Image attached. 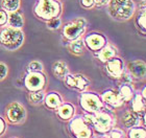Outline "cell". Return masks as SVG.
<instances>
[{
    "label": "cell",
    "instance_id": "ffe728a7",
    "mask_svg": "<svg viewBox=\"0 0 146 138\" xmlns=\"http://www.w3.org/2000/svg\"><path fill=\"white\" fill-rule=\"evenodd\" d=\"M61 103V99L58 97V95L52 93V94H49L46 98V105L50 108H55L58 107V105Z\"/></svg>",
    "mask_w": 146,
    "mask_h": 138
},
{
    "label": "cell",
    "instance_id": "8fae6325",
    "mask_svg": "<svg viewBox=\"0 0 146 138\" xmlns=\"http://www.w3.org/2000/svg\"><path fill=\"white\" fill-rule=\"evenodd\" d=\"M67 83L69 86L75 87L78 89L82 90L88 86V82L82 77V75H70L67 79Z\"/></svg>",
    "mask_w": 146,
    "mask_h": 138
},
{
    "label": "cell",
    "instance_id": "3957f363",
    "mask_svg": "<svg viewBox=\"0 0 146 138\" xmlns=\"http://www.w3.org/2000/svg\"><path fill=\"white\" fill-rule=\"evenodd\" d=\"M36 14L45 19L53 18L58 14V4L54 0H40Z\"/></svg>",
    "mask_w": 146,
    "mask_h": 138
},
{
    "label": "cell",
    "instance_id": "f1b7e54d",
    "mask_svg": "<svg viewBox=\"0 0 146 138\" xmlns=\"http://www.w3.org/2000/svg\"><path fill=\"white\" fill-rule=\"evenodd\" d=\"M6 73H7V68H6V66L3 64H0V80L4 79Z\"/></svg>",
    "mask_w": 146,
    "mask_h": 138
},
{
    "label": "cell",
    "instance_id": "9a60e30c",
    "mask_svg": "<svg viewBox=\"0 0 146 138\" xmlns=\"http://www.w3.org/2000/svg\"><path fill=\"white\" fill-rule=\"evenodd\" d=\"M68 72H69V70H68L67 65L63 62H56L53 64V73L55 77L63 79V77H67Z\"/></svg>",
    "mask_w": 146,
    "mask_h": 138
},
{
    "label": "cell",
    "instance_id": "277c9868",
    "mask_svg": "<svg viewBox=\"0 0 146 138\" xmlns=\"http://www.w3.org/2000/svg\"><path fill=\"white\" fill-rule=\"evenodd\" d=\"M82 106L85 110L97 112L101 109V101L95 94L87 93L82 96Z\"/></svg>",
    "mask_w": 146,
    "mask_h": 138
},
{
    "label": "cell",
    "instance_id": "4dcf8cb0",
    "mask_svg": "<svg viewBox=\"0 0 146 138\" xmlns=\"http://www.w3.org/2000/svg\"><path fill=\"white\" fill-rule=\"evenodd\" d=\"M6 21V15L3 12H0V24L5 23Z\"/></svg>",
    "mask_w": 146,
    "mask_h": 138
},
{
    "label": "cell",
    "instance_id": "7402d4cb",
    "mask_svg": "<svg viewBox=\"0 0 146 138\" xmlns=\"http://www.w3.org/2000/svg\"><path fill=\"white\" fill-rule=\"evenodd\" d=\"M70 48L72 52H74L76 55H80L84 51V42H82V40L73 41L70 45Z\"/></svg>",
    "mask_w": 146,
    "mask_h": 138
},
{
    "label": "cell",
    "instance_id": "8992f818",
    "mask_svg": "<svg viewBox=\"0 0 146 138\" xmlns=\"http://www.w3.org/2000/svg\"><path fill=\"white\" fill-rule=\"evenodd\" d=\"M84 27H85V22L82 20H77L71 24H68L64 28V34L68 39H71V40L76 39L84 31Z\"/></svg>",
    "mask_w": 146,
    "mask_h": 138
},
{
    "label": "cell",
    "instance_id": "d6986e66",
    "mask_svg": "<svg viewBox=\"0 0 146 138\" xmlns=\"http://www.w3.org/2000/svg\"><path fill=\"white\" fill-rule=\"evenodd\" d=\"M19 0H3L2 1V7L4 9L14 12L19 7Z\"/></svg>",
    "mask_w": 146,
    "mask_h": 138
},
{
    "label": "cell",
    "instance_id": "7c38bea8",
    "mask_svg": "<svg viewBox=\"0 0 146 138\" xmlns=\"http://www.w3.org/2000/svg\"><path fill=\"white\" fill-rule=\"evenodd\" d=\"M129 71L136 77H143L145 75V64L143 62H133L128 65Z\"/></svg>",
    "mask_w": 146,
    "mask_h": 138
},
{
    "label": "cell",
    "instance_id": "f546056e",
    "mask_svg": "<svg viewBox=\"0 0 146 138\" xmlns=\"http://www.w3.org/2000/svg\"><path fill=\"white\" fill-rule=\"evenodd\" d=\"M110 138H122L121 133L118 132V131H113V132L110 134Z\"/></svg>",
    "mask_w": 146,
    "mask_h": 138
},
{
    "label": "cell",
    "instance_id": "484cf974",
    "mask_svg": "<svg viewBox=\"0 0 146 138\" xmlns=\"http://www.w3.org/2000/svg\"><path fill=\"white\" fill-rule=\"evenodd\" d=\"M133 108H134L135 111L142 110V108H143V101H142V98H141L140 95H137V96H136L135 101L133 103Z\"/></svg>",
    "mask_w": 146,
    "mask_h": 138
},
{
    "label": "cell",
    "instance_id": "83f0119b",
    "mask_svg": "<svg viewBox=\"0 0 146 138\" xmlns=\"http://www.w3.org/2000/svg\"><path fill=\"white\" fill-rule=\"evenodd\" d=\"M61 24V20L58 18H52L48 22V27L50 28H58Z\"/></svg>",
    "mask_w": 146,
    "mask_h": 138
},
{
    "label": "cell",
    "instance_id": "d6a6232c",
    "mask_svg": "<svg viewBox=\"0 0 146 138\" xmlns=\"http://www.w3.org/2000/svg\"><path fill=\"white\" fill-rule=\"evenodd\" d=\"M95 1H96V3H97V4H99V5H102V4H106L109 0H95Z\"/></svg>",
    "mask_w": 146,
    "mask_h": 138
},
{
    "label": "cell",
    "instance_id": "4316f807",
    "mask_svg": "<svg viewBox=\"0 0 146 138\" xmlns=\"http://www.w3.org/2000/svg\"><path fill=\"white\" fill-rule=\"evenodd\" d=\"M42 64L39 63V62H33L29 64L28 66V69L31 71H39V70H42Z\"/></svg>",
    "mask_w": 146,
    "mask_h": 138
},
{
    "label": "cell",
    "instance_id": "603a6c76",
    "mask_svg": "<svg viewBox=\"0 0 146 138\" xmlns=\"http://www.w3.org/2000/svg\"><path fill=\"white\" fill-rule=\"evenodd\" d=\"M120 98L123 101H128L129 98L131 97V90L129 89V87L124 85V86L121 87V89H120V94H119Z\"/></svg>",
    "mask_w": 146,
    "mask_h": 138
},
{
    "label": "cell",
    "instance_id": "ba28073f",
    "mask_svg": "<svg viewBox=\"0 0 146 138\" xmlns=\"http://www.w3.org/2000/svg\"><path fill=\"white\" fill-rule=\"evenodd\" d=\"M7 116L9 119L13 123H20L24 119L25 117V110L24 108L21 107L19 104H12L9 106L7 111Z\"/></svg>",
    "mask_w": 146,
    "mask_h": 138
},
{
    "label": "cell",
    "instance_id": "9c48e42d",
    "mask_svg": "<svg viewBox=\"0 0 146 138\" xmlns=\"http://www.w3.org/2000/svg\"><path fill=\"white\" fill-rule=\"evenodd\" d=\"M45 83L44 77L40 73H31L25 80V85L29 90H40Z\"/></svg>",
    "mask_w": 146,
    "mask_h": 138
},
{
    "label": "cell",
    "instance_id": "7a4b0ae2",
    "mask_svg": "<svg viewBox=\"0 0 146 138\" xmlns=\"http://www.w3.org/2000/svg\"><path fill=\"white\" fill-rule=\"evenodd\" d=\"M0 42L9 49H16L23 42V34L19 29L7 28L0 35Z\"/></svg>",
    "mask_w": 146,
    "mask_h": 138
},
{
    "label": "cell",
    "instance_id": "52a82bcc",
    "mask_svg": "<svg viewBox=\"0 0 146 138\" xmlns=\"http://www.w3.org/2000/svg\"><path fill=\"white\" fill-rule=\"evenodd\" d=\"M93 123L95 125V128L99 132H107L111 128L112 119L110 115L106 113H99L96 116L93 117Z\"/></svg>",
    "mask_w": 146,
    "mask_h": 138
},
{
    "label": "cell",
    "instance_id": "e0dca14e",
    "mask_svg": "<svg viewBox=\"0 0 146 138\" xmlns=\"http://www.w3.org/2000/svg\"><path fill=\"white\" fill-rule=\"evenodd\" d=\"M9 22L13 27H21V26H23V18L21 17V15H19L18 13L11 14Z\"/></svg>",
    "mask_w": 146,
    "mask_h": 138
},
{
    "label": "cell",
    "instance_id": "6da1fadb",
    "mask_svg": "<svg viewBox=\"0 0 146 138\" xmlns=\"http://www.w3.org/2000/svg\"><path fill=\"white\" fill-rule=\"evenodd\" d=\"M135 6L131 0H112L110 3V13L114 18L126 20L134 14Z\"/></svg>",
    "mask_w": 146,
    "mask_h": 138
},
{
    "label": "cell",
    "instance_id": "836d02e7",
    "mask_svg": "<svg viewBox=\"0 0 146 138\" xmlns=\"http://www.w3.org/2000/svg\"><path fill=\"white\" fill-rule=\"evenodd\" d=\"M4 130V123L2 119H0V134L2 133V131Z\"/></svg>",
    "mask_w": 146,
    "mask_h": 138
},
{
    "label": "cell",
    "instance_id": "ac0fdd59",
    "mask_svg": "<svg viewBox=\"0 0 146 138\" xmlns=\"http://www.w3.org/2000/svg\"><path fill=\"white\" fill-rule=\"evenodd\" d=\"M114 55H115V50L112 47H106V48H104L101 50L100 53L98 55V57H99V59L102 62H107L111 58H113Z\"/></svg>",
    "mask_w": 146,
    "mask_h": 138
},
{
    "label": "cell",
    "instance_id": "1f68e13d",
    "mask_svg": "<svg viewBox=\"0 0 146 138\" xmlns=\"http://www.w3.org/2000/svg\"><path fill=\"white\" fill-rule=\"evenodd\" d=\"M82 2L85 6H91L93 4V0H82Z\"/></svg>",
    "mask_w": 146,
    "mask_h": 138
},
{
    "label": "cell",
    "instance_id": "d4e9b609",
    "mask_svg": "<svg viewBox=\"0 0 146 138\" xmlns=\"http://www.w3.org/2000/svg\"><path fill=\"white\" fill-rule=\"evenodd\" d=\"M131 138H145V131L144 129H133L129 132Z\"/></svg>",
    "mask_w": 146,
    "mask_h": 138
},
{
    "label": "cell",
    "instance_id": "44dd1931",
    "mask_svg": "<svg viewBox=\"0 0 146 138\" xmlns=\"http://www.w3.org/2000/svg\"><path fill=\"white\" fill-rule=\"evenodd\" d=\"M72 112H73V108L71 107L70 105H65V106H63V107L58 110L60 116H61L62 118H64V119H68L69 117H71Z\"/></svg>",
    "mask_w": 146,
    "mask_h": 138
},
{
    "label": "cell",
    "instance_id": "30bf717a",
    "mask_svg": "<svg viewBox=\"0 0 146 138\" xmlns=\"http://www.w3.org/2000/svg\"><path fill=\"white\" fill-rule=\"evenodd\" d=\"M108 71L113 77H120L122 74V62L119 59H114L108 63Z\"/></svg>",
    "mask_w": 146,
    "mask_h": 138
},
{
    "label": "cell",
    "instance_id": "4fadbf2b",
    "mask_svg": "<svg viewBox=\"0 0 146 138\" xmlns=\"http://www.w3.org/2000/svg\"><path fill=\"white\" fill-rule=\"evenodd\" d=\"M102 98H104V101L107 104L111 105V106H114V107H118V106H120L122 104V99L120 98V96L115 94L112 91L104 92V95H102Z\"/></svg>",
    "mask_w": 146,
    "mask_h": 138
},
{
    "label": "cell",
    "instance_id": "cb8c5ba5",
    "mask_svg": "<svg viewBox=\"0 0 146 138\" xmlns=\"http://www.w3.org/2000/svg\"><path fill=\"white\" fill-rule=\"evenodd\" d=\"M31 99L33 103L35 104H39V103H42V101L44 99V93L42 91H36L31 93Z\"/></svg>",
    "mask_w": 146,
    "mask_h": 138
},
{
    "label": "cell",
    "instance_id": "2e32d148",
    "mask_svg": "<svg viewBox=\"0 0 146 138\" xmlns=\"http://www.w3.org/2000/svg\"><path fill=\"white\" fill-rule=\"evenodd\" d=\"M122 121H123V123L125 125L126 128H131V127H135L137 125L138 117L134 112H126V113L123 115Z\"/></svg>",
    "mask_w": 146,
    "mask_h": 138
},
{
    "label": "cell",
    "instance_id": "5b68a950",
    "mask_svg": "<svg viewBox=\"0 0 146 138\" xmlns=\"http://www.w3.org/2000/svg\"><path fill=\"white\" fill-rule=\"evenodd\" d=\"M71 130L77 138H90L91 131L82 118H76L71 123Z\"/></svg>",
    "mask_w": 146,
    "mask_h": 138
},
{
    "label": "cell",
    "instance_id": "5bb4252c",
    "mask_svg": "<svg viewBox=\"0 0 146 138\" xmlns=\"http://www.w3.org/2000/svg\"><path fill=\"white\" fill-rule=\"evenodd\" d=\"M87 43L91 49L97 50L104 44V38L99 35H93V36L87 38Z\"/></svg>",
    "mask_w": 146,
    "mask_h": 138
}]
</instances>
